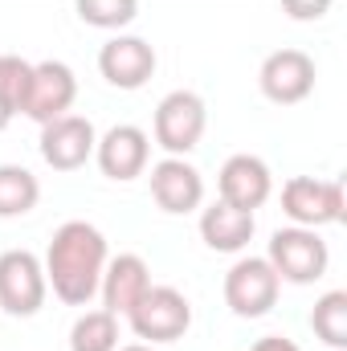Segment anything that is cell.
Segmentation results:
<instances>
[{
    "label": "cell",
    "instance_id": "cell-18",
    "mask_svg": "<svg viewBox=\"0 0 347 351\" xmlns=\"http://www.w3.org/2000/svg\"><path fill=\"white\" fill-rule=\"evenodd\" d=\"M41 188H37V176L16 168V164H4L0 168V217H25L33 204H37Z\"/></svg>",
    "mask_w": 347,
    "mask_h": 351
},
{
    "label": "cell",
    "instance_id": "cell-11",
    "mask_svg": "<svg viewBox=\"0 0 347 351\" xmlns=\"http://www.w3.org/2000/svg\"><path fill=\"white\" fill-rule=\"evenodd\" d=\"M98 70L110 86L119 90H139L156 74V49L143 37H115L98 53Z\"/></svg>",
    "mask_w": 347,
    "mask_h": 351
},
{
    "label": "cell",
    "instance_id": "cell-22",
    "mask_svg": "<svg viewBox=\"0 0 347 351\" xmlns=\"http://www.w3.org/2000/svg\"><path fill=\"white\" fill-rule=\"evenodd\" d=\"M331 8V0H282V12L298 16V21H311V16H323Z\"/></svg>",
    "mask_w": 347,
    "mask_h": 351
},
{
    "label": "cell",
    "instance_id": "cell-4",
    "mask_svg": "<svg viewBox=\"0 0 347 351\" xmlns=\"http://www.w3.org/2000/svg\"><path fill=\"white\" fill-rule=\"evenodd\" d=\"M45 302V269L29 250L0 254V306L16 319L37 315Z\"/></svg>",
    "mask_w": 347,
    "mask_h": 351
},
{
    "label": "cell",
    "instance_id": "cell-20",
    "mask_svg": "<svg viewBox=\"0 0 347 351\" xmlns=\"http://www.w3.org/2000/svg\"><path fill=\"white\" fill-rule=\"evenodd\" d=\"M33 82V66L25 58H12V53H0V106L8 114H16L25 106V94Z\"/></svg>",
    "mask_w": 347,
    "mask_h": 351
},
{
    "label": "cell",
    "instance_id": "cell-13",
    "mask_svg": "<svg viewBox=\"0 0 347 351\" xmlns=\"http://www.w3.org/2000/svg\"><path fill=\"white\" fill-rule=\"evenodd\" d=\"M152 196L164 213H192L204 196L200 172L192 164H184L180 156H168L152 168Z\"/></svg>",
    "mask_w": 347,
    "mask_h": 351
},
{
    "label": "cell",
    "instance_id": "cell-17",
    "mask_svg": "<svg viewBox=\"0 0 347 351\" xmlns=\"http://www.w3.org/2000/svg\"><path fill=\"white\" fill-rule=\"evenodd\" d=\"M311 327L327 348H347V290H327L315 302Z\"/></svg>",
    "mask_w": 347,
    "mask_h": 351
},
{
    "label": "cell",
    "instance_id": "cell-2",
    "mask_svg": "<svg viewBox=\"0 0 347 351\" xmlns=\"http://www.w3.org/2000/svg\"><path fill=\"white\" fill-rule=\"evenodd\" d=\"M127 319H131V331L139 339L176 343L188 331V323H192V306H188V298L180 290H172V286H147L143 298L127 311Z\"/></svg>",
    "mask_w": 347,
    "mask_h": 351
},
{
    "label": "cell",
    "instance_id": "cell-5",
    "mask_svg": "<svg viewBox=\"0 0 347 351\" xmlns=\"http://www.w3.org/2000/svg\"><path fill=\"white\" fill-rule=\"evenodd\" d=\"M204 135V102L192 90H172L156 106V143L172 156H184Z\"/></svg>",
    "mask_w": 347,
    "mask_h": 351
},
{
    "label": "cell",
    "instance_id": "cell-1",
    "mask_svg": "<svg viewBox=\"0 0 347 351\" xmlns=\"http://www.w3.org/2000/svg\"><path fill=\"white\" fill-rule=\"evenodd\" d=\"M102 265H106V241H102V233L94 225L66 221L53 233L49 254H45V274H49L53 294L62 302H70V306L90 302V294L98 290Z\"/></svg>",
    "mask_w": 347,
    "mask_h": 351
},
{
    "label": "cell",
    "instance_id": "cell-16",
    "mask_svg": "<svg viewBox=\"0 0 347 351\" xmlns=\"http://www.w3.org/2000/svg\"><path fill=\"white\" fill-rule=\"evenodd\" d=\"M147 286H152V278H147L143 258H135V254H119L115 262L106 265V274H102V298H106V311H110V315H127V311L143 298Z\"/></svg>",
    "mask_w": 347,
    "mask_h": 351
},
{
    "label": "cell",
    "instance_id": "cell-12",
    "mask_svg": "<svg viewBox=\"0 0 347 351\" xmlns=\"http://www.w3.org/2000/svg\"><path fill=\"white\" fill-rule=\"evenodd\" d=\"M265 196H270V168L250 152L229 156L225 168H221V200L233 204V208L254 213V208L265 204Z\"/></svg>",
    "mask_w": 347,
    "mask_h": 351
},
{
    "label": "cell",
    "instance_id": "cell-14",
    "mask_svg": "<svg viewBox=\"0 0 347 351\" xmlns=\"http://www.w3.org/2000/svg\"><path fill=\"white\" fill-rule=\"evenodd\" d=\"M98 168L110 180H135L147 168V135L131 123L110 127L98 143Z\"/></svg>",
    "mask_w": 347,
    "mask_h": 351
},
{
    "label": "cell",
    "instance_id": "cell-21",
    "mask_svg": "<svg viewBox=\"0 0 347 351\" xmlns=\"http://www.w3.org/2000/svg\"><path fill=\"white\" fill-rule=\"evenodd\" d=\"M78 16L86 25H98V29H119L127 21H135L139 12V0H74Z\"/></svg>",
    "mask_w": 347,
    "mask_h": 351
},
{
    "label": "cell",
    "instance_id": "cell-19",
    "mask_svg": "<svg viewBox=\"0 0 347 351\" xmlns=\"http://www.w3.org/2000/svg\"><path fill=\"white\" fill-rule=\"evenodd\" d=\"M119 348V323L110 311H86L74 331H70V351H115Z\"/></svg>",
    "mask_w": 347,
    "mask_h": 351
},
{
    "label": "cell",
    "instance_id": "cell-9",
    "mask_svg": "<svg viewBox=\"0 0 347 351\" xmlns=\"http://www.w3.org/2000/svg\"><path fill=\"white\" fill-rule=\"evenodd\" d=\"M315 90V62L302 49H274L261 62V94L270 102H302Z\"/></svg>",
    "mask_w": 347,
    "mask_h": 351
},
{
    "label": "cell",
    "instance_id": "cell-25",
    "mask_svg": "<svg viewBox=\"0 0 347 351\" xmlns=\"http://www.w3.org/2000/svg\"><path fill=\"white\" fill-rule=\"evenodd\" d=\"M8 119H12V114H8V110L0 106V131H4V123H8Z\"/></svg>",
    "mask_w": 347,
    "mask_h": 351
},
{
    "label": "cell",
    "instance_id": "cell-23",
    "mask_svg": "<svg viewBox=\"0 0 347 351\" xmlns=\"http://www.w3.org/2000/svg\"><path fill=\"white\" fill-rule=\"evenodd\" d=\"M250 351H298V343H294V339H282V335H265V339H258Z\"/></svg>",
    "mask_w": 347,
    "mask_h": 351
},
{
    "label": "cell",
    "instance_id": "cell-6",
    "mask_svg": "<svg viewBox=\"0 0 347 351\" xmlns=\"http://www.w3.org/2000/svg\"><path fill=\"white\" fill-rule=\"evenodd\" d=\"M282 208L298 225H331L344 221V184L339 180H315V176H294L282 188Z\"/></svg>",
    "mask_w": 347,
    "mask_h": 351
},
{
    "label": "cell",
    "instance_id": "cell-24",
    "mask_svg": "<svg viewBox=\"0 0 347 351\" xmlns=\"http://www.w3.org/2000/svg\"><path fill=\"white\" fill-rule=\"evenodd\" d=\"M119 351H156V348H147V343H131V348H119Z\"/></svg>",
    "mask_w": 347,
    "mask_h": 351
},
{
    "label": "cell",
    "instance_id": "cell-7",
    "mask_svg": "<svg viewBox=\"0 0 347 351\" xmlns=\"http://www.w3.org/2000/svg\"><path fill=\"white\" fill-rule=\"evenodd\" d=\"M278 298V274L265 258H241L225 274V302L241 319H258Z\"/></svg>",
    "mask_w": 347,
    "mask_h": 351
},
{
    "label": "cell",
    "instance_id": "cell-3",
    "mask_svg": "<svg viewBox=\"0 0 347 351\" xmlns=\"http://www.w3.org/2000/svg\"><path fill=\"white\" fill-rule=\"evenodd\" d=\"M278 278L286 282H315L327 274V241L315 229H278L270 237V258Z\"/></svg>",
    "mask_w": 347,
    "mask_h": 351
},
{
    "label": "cell",
    "instance_id": "cell-10",
    "mask_svg": "<svg viewBox=\"0 0 347 351\" xmlns=\"http://www.w3.org/2000/svg\"><path fill=\"white\" fill-rule=\"evenodd\" d=\"M90 152H94V127L82 114H62L41 127V156L49 168L74 172L90 160Z\"/></svg>",
    "mask_w": 347,
    "mask_h": 351
},
{
    "label": "cell",
    "instance_id": "cell-15",
    "mask_svg": "<svg viewBox=\"0 0 347 351\" xmlns=\"http://www.w3.org/2000/svg\"><path fill=\"white\" fill-rule=\"evenodd\" d=\"M200 237H204V245L217 250V254H237V250L250 245V237H254V213L217 200L213 208L200 213Z\"/></svg>",
    "mask_w": 347,
    "mask_h": 351
},
{
    "label": "cell",
    "instance_id": "cell-8",
    "mask_svg": "<svg viewBox=\"0 0 347 351\" xmlns=\"http://www.w3.org/2000/svg\"><path fill=\"white\" fill-rule=\"evenodd\" d=\"M74 94H78V82H74V70L66 62H41V66H33V82H29L21 110L45 127L49 119H62L70 110Z\"/></svg>",
    "mask_w": 347,
    "mask_h": 351
}]
</instances>
